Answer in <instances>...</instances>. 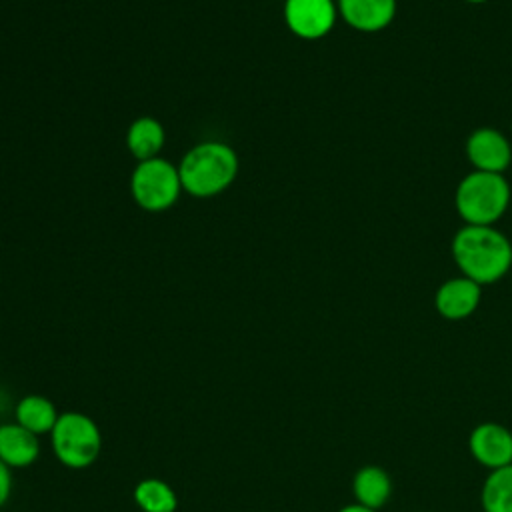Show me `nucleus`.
<instances>
[{
    "label": "nucleus",
    "instance_id": "nucleus-20",
    "mask_svg": "<svg viewBox=\"0 0 512 512\" xmlns=\"http://www.w3.org/2000/svg\"><path fill=\"white\" fill-rule=\"evenodd\" d=\"M416 512H428V510H416Z\"/></svg>",
    "mask_w": 512,
    "mask_h": 512
},
{
    "label": "nucleus",
    "instance_id": "nucleus-4",
    "mask_svg": "<svg viewBox=\"0 0 512 512\" xmlns=\"http://www.w3.org/2000/svg\"><path fill=\"white\" fill-rule=\"evenodd\" d=\"M48 436L58 462L72 470L92 466L102 450V432L84 412H60Z\"/></svg>",
    "mask_w": 512,
    "mask_h": 512
},
{
    "label": "nucleus",
    "instance_id": "nucleus-13",
    "mask_svg": "<svg viewBox=\"0 0 512 512\" xmlns=\"http://www.w3.org/2000/svg\"><path fill=\"white\" fill-rule=\"evenodd\" d=\"M166 144V130L154 116H138L126 130V148L138 160H150L160 156Z\"/></svg>",
    "mask_w": 512,
    "mask_h": 512
},
{
    "label": "nucleus",
    "instance_id": "nucleus-9",
    "mask_svg": "<svg viewBox=\"0 0 512 512\" xmlns=\"http://www.w3.org/2000/svg\"><path fill=\"white\" fill-rule=\"evenodd\" d=\"M482 298V286L466 276H456L440 284L434 296L436 312L446 320H464L476 312Z\"/></svg>",
    "mask_w": 512,
    "mask_h": 512
},
{
    "label": "nucleus",
    "instance_id": "nucleus-15",
    "mask_svg": "<svg viewBox=\"0 0 512 512\" xmlns=\"http://www.w3.org/2000/svg\"><path fill=\"white\" fill-rule=\"evenodd\" d=\"M484 512H512V464L488 470L480 488Z\"/></svg>",
    "mask_w": 512,
    "mask_h": 512
},
{
    "label": "nucleus",
    "instance_id": "nucleus-7",
    "mask_svg": "<svg viewBox=\"0 0 512 512\" xmlns=\"http://www.w3.org/2000/svg\"><path fill=\"white\" fill-rule=\"evenodd\" d=\"M472 458L486 470L512 464V432L498 422H480L468 436Z\"/></svg>",
    "mask_w": 512,
    "mask_h": 512
},
{
    "label": "nucleus",
    "instance_id": "nucleus-12",
    "mask_svg": "<svg viewBox=\"0 0 512 512\" xmlns=\"http://www.w3.org/2000/svg\"><path fill=\"white\" fill-rule=\"evenodd\" d=\"M352 494L354 502L380 510L392 496V478L378 464H366L356 470L352 478Z\"/></svg>",
    "mask_w": 512,
    "mask_h": 512
},
{
    "label": "nucleus",
    "instance_id": "nucleus-14",
    "mask_svg": "<svg viewBox=\"0 0 512 512\" xmlns=\"http://www.w3.org/2000/svg\"><path fill=\"white\" fill-rule=\"evenodd\" d=\"M60 412L52 400L40 394H28L16 402L14 422L24 426L36 436L50 434Z\"/></svg>",
    "mask_w": 512,
    "mask_h": 512
},
{
    "label": "nucleus",
    "instance_id": "nucleus-3",
    "mask_svg": "<svg viewBox=\"0 0 512 512\" xmlns=\"http://www.w3.org/2000/svg\"><path fill=\"white\" fill-rule=\"evenodd\" d=\"M510 202V186L502 174L474 170L456 188L454 204L458 216L470 226H492Z\"/></svg>",
    "mask_w": 512,
    "mask_h": 512
},
{
    "label": "nucleus",
    "instance_id": "nucleus-1",
    "mask_svg": "<svg viewBox=\"0 0 512 512\" xmlns=\"http://www.w3.org/2000/svg\"><path fill=\"white\" fill-rule=\"evenodd\" d=\"M452 256L462 276L486 286L508 274L512 266V244L492 226L466 224L454 234Z\"/></svg>",
    "mask_w": 512,
    "mask_h": 512
},
{
    "label": "nucleus",
    "instance_id": "nucleus-6",
    "mask_svg": "<svg viewBox=\"0 0 512 512\" xmlns=\"http://www.w3.org/2000/svg\"><path fill=\"white\" fill-rule=\"evenodd\" d=\"M288 30L302 40H320L336 24L334 0H284L282 10Z\"/></svg>",
    "mask_w": 512,
    "mask_h": 512
},
{
    "label": "nucleus",
    "instance_id": "nucleus-17",
    "mask_svg": "<svg viewBox=\"0 0 512 512\" xmlns=\"http://www.w3.org/2000/svg\"><path fill=\"white\" fill-rule=\"evenodd\" d=\"M12 494V470L0 460V508L8 502Z\"/></svg>",
    "mask_w": 512,
    "mask_h": 512
},
{
    "label": "nucleus",
    "instance_id": "nucleus-16",
    "mask_svg": "<svg viewBox=\"0 0 512 512\" xmlns=\"http://www.w3.org/2000/svg\"><path fill=\"white\" fill-rule=\"evenodd\" d=\"M134 502L142 512H174L178 496L174 488L160 478H144L134 486Z\"/></svg>",
    "mask_w": 512,
    "mask_h": 512
},
{
    "label": "nucleus",
    "instance_id": "nucleus-10",
    "mask_svg": "<svg viewBox=\"0 0 512 512\" xmlns=\"http://www.w3.org/2000/svg\"><path fill=\"white\" fill-rule=\"evenodd\" d=\"M342 20L358 32H380L396 16V0H336Z\"/></svg>",
    "mask_w": 512,
    "mask_h": 512
},
{
    "label": "nucleus",
    "instance_id": "nucleus-8",
    "mask_svg": "<svg viewBox=\"0 0 512 512\" xmlns=\"http://www.w3.org/2000/svg\"><path fill=\"white\" fill-rule=\"evenodd\" d=\"M466 156L476 170L502 174L512 162V148L502 132L478 128L466 140Z\"/></svg>",
    "mask_w": 512,
    "mask_h": 512
},
{
    "label": "nucleus",
    "instance_id": "nucleus-5",
    "mask_svg": "<svg viewBox=\"0 0 512 512\" xmlns=\"http://www.w3.org/2000/svg\"><path fill=\"white\" fill-rule=\"evenodd\" d=\"M182 192L178 166L162 156L138 162L130 176L132 200L146 212L172 208Z\"/></svg>",
    "mask_w": 512,
    "mask_h": 512
},
{
    "label": "nucleus",
    "instance_id": "nucleus-19",
    "mask_svg": "<svg viewBox=\"0 0 512 512\" xmlns=\"http://www.w3.org/2000/svg\"><path fill=\"white\" fill-rule=\"evenodd\" d=\"M466 2H472V4H480V2H486V0H466Z\"/></svg>",
    "mask_w": 512,
    "mask_h": 512
},
{
    "label": "nucleus",
    "instance_id": "nucleus-18",
    "mask_svg": "<svg viewBox=\"0 0 512 512\" xmlns=\"http://www.w3.org/2000/svg\"><path fill=\"white\" fill-rule=\"evenodd\" d=\"M336 512H376V510L366 508V506H362V504H358V502H350V504H346V506L338 508Z\"/></svg>",
    "mask_w": 512,
    "mask_h": 512
},
{
    "label": "nucleus",
    "instance_id": "nucleus-2",
    "mask_svg": "<svg viewBox=\"0 0 512 512\" xmlns=\"http://www.w3.org/2000/svg\"><path fill=\"white\" fill-rule=\"evenodd\" d=\"M240 170L236 150L220 140L194 144L180 160L182 190L194 198H212L228 190Z\"/></svg>",
    "mask_w": 512,
    "mask_h": 512
},
{
    "label": "nucleus",
    "instance_id": "nucleus-11",
    "mask_svg": "<svg viewBox=\"0 0 512 512\" xmlns=\"http://www.w3.org/2000/svg\"><path fill=\"white\" fill-rule=\"evenodd\" d=\"M40 436L18 422L0 424V460L10 468H28L40 456Z\"/></svg>",
    "mask_w": 512,
    "mask_h": 512
}]
</instances>
